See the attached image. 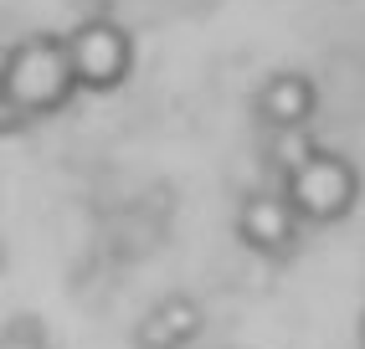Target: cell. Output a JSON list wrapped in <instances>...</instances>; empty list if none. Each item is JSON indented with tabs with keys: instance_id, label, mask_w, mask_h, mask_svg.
Segmentation results:
<instances>
[{
	"instance_id": "6da1fadb",
	"label": "cell",
	"mask_w": 365,
	"mask_h": 349,
	"mask_svg": "<svg viewBox=\"0 0 365 349\" xmlns=\"http://www.w3.org/2000/svg\"><path fill=\"white\" fill-rule=\"evenodd\" d=\"M78 98V78L57 31H31L0 57V108L16 118H52Z\"/></svg>"
},
{
	"instance_id": "7a4b0ae2",
	"label": "cell",
	"mask_w": 365,
	"mask_h": 349,
	"mask_svg": "<svg viewBox=\"0 0 365 349\" xmlns=\"http://www.w3.org/2000/svg\"><path fill=\"white\" fill-rule=\"evenodd\" d=\"M278 190L288 195V206L299 211L304 226H334V221H345L360 206V170L339 149L309 144L283 165Z\"/></svg>"
},
{
	"instance_id": "3957f363",
	"label": "cell",
	"mask_w": 365,
	"mask_h": 349,
	"mask_svg": "<svg viewBox=\"0 0 365 349\" xmlns=\"http://www.w3.org/2000/svg\"><path fill=\"white\" fill-rule=\"evenodd\" d=\"M62 41H67V62H72V78H78V93H113V88L129 83V72H134V36H129L124 21L88 16Z\"/></svg>"
},
{
	"instance_id": "277c9868",
	"label": "cell",
	"mask_w": 365,
	"mask_h": 349,
	"mask_svg": "<svg viewBox=\"0 0 365 349\" xmlns=\"http://www.w3.org/2000/svg\"><path fill=\"white\" fill-rule=\"evenodd\" d=\"M299 236H304V221L299 211L288 206L283 190H252L242 195L237 206V241L257 257H288L299 252Z\"/></svg>"
},
{
	"instance_id": "5b68a950",
	"label": "cell",
	"mask_w": 365,
	"mask_h": 349,
	"mask_svg": "<svg viewBox=\"0 0 365 349\" xmlns=\"http://www.w3.org/2000/svg\"><path fill=\"white\" fill-rule=\"evenodd\" d=\"M252 113H257L273 134H299L304 123L319 113V88H314L309 72H299V67H278V72H267V78L257 83V93H252Z\"/></svg>"
},
{
	"instance_id": "8992f818",
	"label": "cell",
	"mask_w": 365,
	"mask_h": 349,
	"mask_svg": "<svg viewBox=\"0 0 365 349\" xmlns=\"http://www.w3.org/2000/svg\"><path fill=\"white\" fill-rule=\"evenodd\" d=\"M201 323H206V313H201L196 298L190 293H170L139 318L134 349H190L196 334H201Z\"/></svg>"
},
{
	"instance_id": "52a82bcc",
	"label": "cell",
	"mask_w": 365,
	"mask_h": 349,
	"mask_svg": "<svg viewBox=\"0 0 365 349\" xmlns=\"http://www.w3.org/2000/svg\"><path fill=\"white\" fill-rule=\"evenodd\" d=\"M360 349H365V313H360Z\"/></svg>"
}]
</instances>
